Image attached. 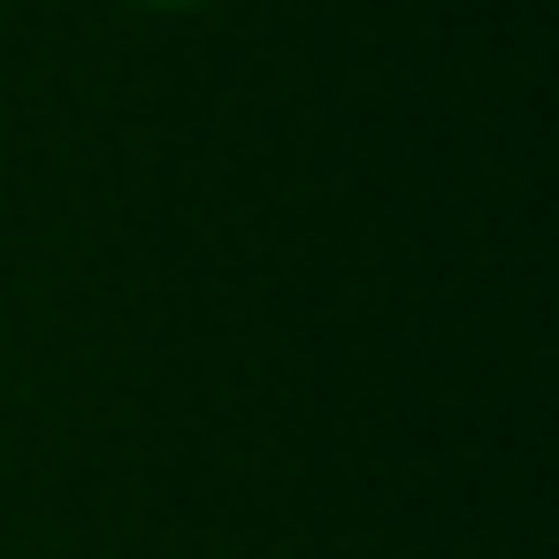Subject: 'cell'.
Listing matches in <instances>:
<instances>
[{"instance_id":"obj_1","label":"cell","mask_w":559,"mask_h":559,"mask_svg":"<svg viewBox=\"0 0 559 559\" xmlns=\"http://www.w3.org/2000/svg\"><path fill=\"white\" fill-rule=\"evenodd\" d=\"M154 9H200V0H154Z\"/></svg>"}]
</instances>
